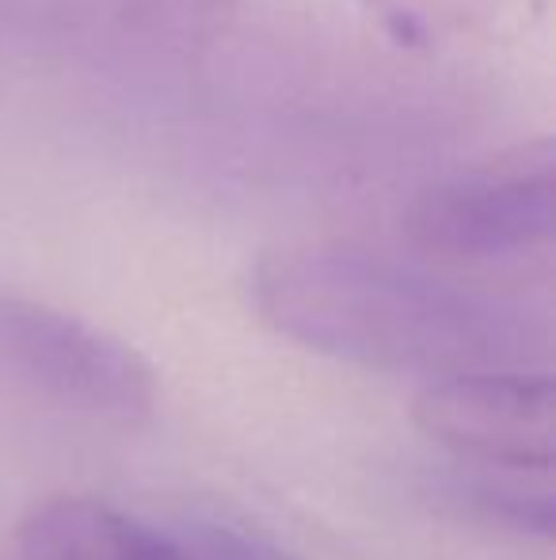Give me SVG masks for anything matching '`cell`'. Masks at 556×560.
<instances>
[{
  "instance_id": "cell-1",
  "label": "cell",
  "mask_w": 556,
  "mask_h": 560,
  "mask_svg": "<svg viewBox=\"0 0 556 560\" xmlns=\"http://www.w3.org/2000/svg\"><path fill=\"white\" fill-rule=\"evenodd\" d=\"M248 294L263 325L309 351L427 382L534 370L549 351L527 305L358 244L268 252Z\"/></svg>"
},
{
  "instance_id": "cell-2",
  "label": "cell",
  "mask_w": 556,
  "mask_h": 560,
  "mask_svg": "<svg viewBox=\"0 0 556 560\" xmlns=\"http://www.w3.org/2000/svg\"><path fill=\"white\" fill-rule=\"evenodd\" d=\"M553 207L556 153L542 133L427 184L404 214V233L438 267L511 271L549 264Z\"/></svg>"
},
{
  "instance_id": "cell-3",
  "label": "cell",
  "mask_w": 556,
  "mask_h": 560,
  "mask_svg": "<svg viewBox=\"0 0 556 560\" xmlns=\"http://www.w3.org/2000/svg\"><path fill=\"white\" fill-rule=\"evenodd\" d=\"M0 366L54 405L115 428H138L156 408V374L134 347L8 290H0Z\"/></svg>"
},
{
  "instance_id": "cell-4",
  "label": "cell",
  "mask_w": 556,
  "mask_h": 560,
  "mask_svg": "<svg viewBox=\"0 0 556 560\" xmlns=\"http://www.w3.org/2000/svg\"><path fill=\"white\" fill-rule=\"evenodd\" d=\"M416 423L435 443L481 469L549 477L556 454V397L545 370H492L427 382Z\"/></svg>"
},
{
  "instance_id": "cell-5",
  "label": "cell",
  "mask_w": 556,
  "mask_h": 560,
  "mask_svg": "<svg viewBox=\"0 0 556 560\" xmlns=\"http://www.w3.org/2000/svg\"><path fill=\"white\" fill-rule=\"evenodd\" d=\"M15 549L20 560H191L168 530L84 495H61L31 511Z\"/></svg>"
},
{
  "instance_id": "cell-6",
  "label": "cell",
  "mask_w": 556,
  "mask_h": 560,
  "mask_svg": "<svg viewBox=\"0 0 556 560\" xmlns=\"http://www.w3.org/2000/svg\"><path fill=\"white\" fill-rule=\"evenodd\" d=\"M397 46L465 54L488 46L527 15L530 0H358Z\"/></svg>"
},
{
  "instance_id": "cell-7",
  "label": "cell",
  "mask_w": 556,
  "mask_h": 560,
  "mask_svg": "<svg viewBox=\"0 0 556 560\" xmlns=\"http://www.w3.org/2000/svg\"><path fill=\"white\" fill-rule=\"evenodd\" d=\"M430 495L461 523H476L484 530L514 534L527 541L553 538L556 508L549 477H522V472L469 465V469L435 477Z\"/></svg>"
},
{
  "instance_id": "cell-8",
  "label": "cell",
  "mask_w": 556,
  "mask_h": 560,
  "mask_svg": "<svg viewBox=\"0 0 556 560\" xmlns=\"http://www.w3.org/2000/svg\"><path fill=\"white\" fill-rule=\"evenodd\" d=\"M122 27L171 50L206 46L225 27L233 0H104Z\"/></svg>"
},
{
  "instance_id": "cell-9",
  "label": "cell",
  "mask_w": 556,
  "mask_h": 560,
  "mask_svg": "<svg viewBox=\"0 0 556 560\" xmlns=\"http://www.w3.org/2000/svg\"><path fill=\"white\" fill-rule=\"evenodd\" d=\"M191 560H297L294 553L279 549L275 541L260 534L237 530V526L210 523V518H191L168 530Z\"/></svg>"
}]
</instances>
